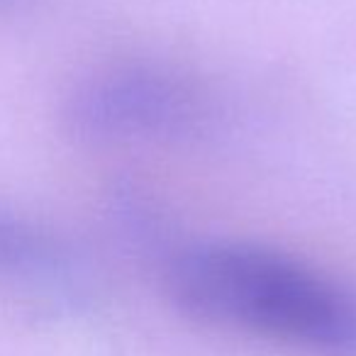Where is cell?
Returning <instances> with one entry per match:
<instances>
[{
    "label": "cell",
    "mask_w": 356,
    "mask_h": 356,
    "mask_svg": "<svg viewBox=\"0 0 356 356\" xmlns=\"http://www.w3.org/2000/svg\"><path fill=\"white\" fill-rule=\"evenodd\" d=\"M186 315L320 356H356V293L315 266L249 242H200L168 261Z\"/></svg>",
    "instance_id": "1"
},
{
    "label": "cell",
    "mask_w": 356,
    "mask_h": 356,
    "mask_svg": "<svg viewBox=\"0 0 356 356\" xmlns=\"http://www.w3.org/2000/svg\"><path fill=\"white\" fill-rule=\"evenodd\" d=\"M215 118L210 93L161 64H118L81 79L64 103L71 137L88 144L184 139Z\"/></svg>",
    "instance_id": "2"
},
{
    "label": "cell",
    "mask_w": 356,
    "mask_h": 356,
    "mask_svg": "<svg viewBox=\"0 0 356 356\" xmlns=\"http://www.w3.org/2000/svg\"><path fill=\"white\" fill-rule=\"evenodd\" d=\"M59 266V249L35 225L0 213V273L40 276Z\"/></svg>",
    "instance_id": "3"
}]
</instances>
